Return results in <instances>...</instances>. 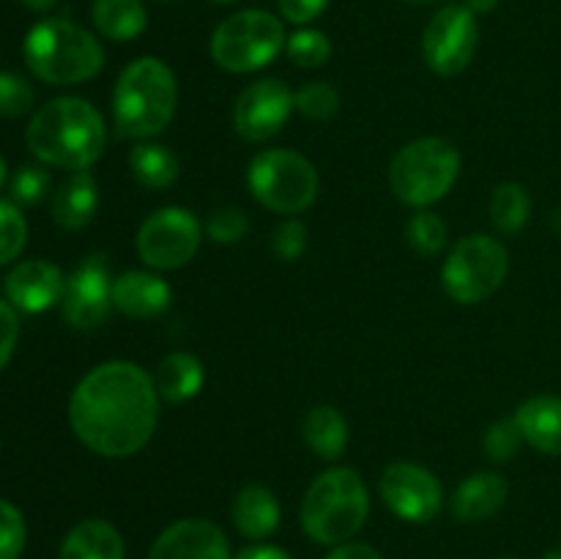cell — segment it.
<instances>
[{
    "mask_svg": "<svg viewBox=\"0 0 561 559\" xmlns=\"http://www.w3.org/2000/svg\"><path fill=\"white\" fill-rule=\"evenodd\" d=\"M159 392L137 362L110 360L88 370L69 398V425L102 458H131L153 438Z\"/></svg>",
    "mask_w": 561,
    "mask_h": 559,
    "instance_id": "cell-1",
    "label": "cell"
},
{
    "mask_svg": "<svg viewBox=\"0 0 561 559\" xmlns=\"http://www.w3.org/2000/svg\"><path fill=\"white\" fill-rule=\"evenodd\" d=\"M25 142L42 164L77 173L99 162L107 142V126L88 99L55 96L33 113Z\"/></svg>",
    "mask_w": 561,
    "mask_h": 559,
    "instance_id": "cell-2",
    "label": "cell"
},
{
    "mask_svg": "<svg viewBox=\"0 0 561 559\" xmlns=\"http://www.w3.org/2000/svg\"><path fill=\"white\" fill-rule=\"evenodd\" d=\"M179 82L173 69L153 55L124 66L113 88V124L121 137L153 140L175 118Z\"/></svg>",
    "mask_w": 561,
    "mask_h": 559,
    "instance_id": "cell-3",
    "label": "cell"
},
{
    "mask_svg": "<svg viewBox=\"0 0 561 559\" xmlns=\"http://www.w3.org/2000/svg\"><path fill=\"white\" fill-rule=\"evenodd\" d=\"M33 77L47 85H80L104 69V47L91 31L64 16L36 22L22 42Z\"/></svg>",
    "mask_w": 561,
    "mask_h": 559,
    "instance_id": "cell-4",
    "label": "cell"
},
{
    "mask_svg": "<svg viewBox=\"0 0 561 559\" xmlns=\"http://www.w3.org/2000/svg\"><path fill=\"white\" fill-rule=\"evenodd\" d=\"M370 515V493L351 466H332L310 482L301 502V529L318 546H340L359 535Z\"/></svg>",
    "mask_w": 561,
    "mask_h": 559,
    "instance_id": "cell-5",
    "label": "cell"
},
{
    "mask_svg": "<svg viewBox=\"0 0 561 559\" xmlns=\"http://www.w3.org/2000/svg\"><path fill=\"white\" fill-rule=\"evenodd\" d=\"M460 175V151L447 137H416L389 162V190L411 208H431L453 192Z\"/></svg>",
    "mask_w": 561,
    "mask_h": 559,
    "instance_id": "cell-6",
    "label": "cell"
},
{
    "mask_svg": "<svg viewBox=\"0 0 561 559\" xmlns=\"http://www.w3.org/2000/svg\"><path fill=\"white\" fill-rule=\"evenodd\" d=\"M288 33L283 20L272 11L244 9L225 16L211 33L208 53L219 69L230 75L261 71L285 49Z\"/></svg>",
    "mask_w": 561,
    "mask_h": 559,
    "instance_id": "cell-7",
    "label": "cell"
},
{
    "mask_svg": "<svg viewBox=\"0 0 561 559\" xmlns=\"http://www.w3.org/2000/svg\"><path fill=\"white\" fill-rule=\"evenodd\" d=\"M247 186L263 208L294 217L316 203L321 175L305 153L294 148H266L252 157Z\"/></svg>",
    "mask_w": 561,
    "mask_h": 559,
    "instance_id": "cell-8",
    "label": "cell"
},
{
    "mask_svg": "<svg viewBox=\"0 0 561 559\" xmlns=\"http://www.w3.org/2000/svg\"><path fill=\"white\" fill-rule=\"evenodd\" d=\"M510 274V252L496 236L469 233L449 250L442 266V285L458 305L491 299Z\"/></svg>",
    "mask_w": 561,
    "mask_h": 559,
    "instance_id": "cell-9",
    "label": "cell"
},
{
    "mask_svg": "<svg viewBox=\"0 0 561 559\" xmlns=\"http://www.w3.org/2000/svg\"><path fill=\"white\" fill-rule=\"evenodd\" d=\"M203 223L184 206H162L142 219L137 230V255L151 272H175L197 255Z\"/></svg>",
    "mask_w": 561,
    "mask_h": 559,
    "instance_id": "cell-10",
    "label": "cell"
},
{
    "mask_svg": "<svg viewBox=\"0 0 561 559\" xmlns=\"http://www.w3.org/2000/svg\"><path fill=\"white\" fill-rule=\"evenodd\" d=\"M480 47L477 14L463 3H447L431 16L422 33V58L427 69L442 77H455L474 60Z\"/></svg>",
    "mask_w": 561,
    "mask_h": 559,
    "instance_id": "cell-11",
    "label": "cell"
},
{
    "mask_svg": "<svg viewBox=\"0 0 561 559\" xmlns=\"http://www.w3.org/2000/svg\"><path fill=\"white\" fill-rule=\"evenodd\" d=\"M378 493L387 510H392L405 524H427L444 507V488L438 477L427 466L411 460H394L383 466L378 477Z\"/></svg>",
    "mask_w": 561,
    "mask_h": 559,
    "instance_id": "cell-12",
    "label": "cell"
},
{
    "mask_svg": "<svg viewBox=\"0 0 561 559\" xmlns=\"http://www.w3.org/2000/svg\"><path fill=\"white\" fill-rule=\"evenodd\" d=\"M296 113L294 91L277 77L250 82L233 104V129L247 142H266Z\"/></svg>",
    "mask_w": 561,
    "mask_h": 559,
    "instance_id": "cell-13",
    "label": "cell"
},
{
    "mask_svg": "<svg viewBox=\"0 0 561 559\" xmlns=\"http://www.w3.org/2000/svg\"><path fill=\"white\" fill-rule=\"evenodd\" d=\"M113 274L104 255H91L66 277L64 321L71 329H96L107 321L113 310Z\"/></svg>",
    "mask_w": 561,
    "mask_h": 559,
    "instance_id": "cell-14",
    "label": "cell"
},
{
    "mask_svg": "<svg viewBox=\"0 0 561 559\" xmlns=\"http://www.w3.org/2000/svg\"><path fill=\"white\" fill-rule=\"evenodd\" d=\"M146 559H233L222 526L208 518H181L159 532Z\"/></svg>",
    "mask_w": 561,
    "mask_h": 559,
    "instance_id": "cell-15",
    "label": "cell"
},
{
    "mask_svg": "<svg viewBox=\"0 0 561 559\" xmlns=\"http://www.w3.org/2000/svg\"><path fill=\"white\" fill-rule=\"evenodd\" d=\"M64 272L42 258L16 263L5 277V296H9L11 307H16L20 312H31V316L58 305L64 299Z\"/></svg>",
    "mask_w": 561,
    "mask_h": 559,
    "instance_id": "cell-16",
    "label": "cell"
},
{
    "mask_svg": "<svg viewBox=\"0 0 561 559\" xmlns=\"http://www.w3.org/2000/svg\"><path fill=\"white\" fill-rule=\"evenodd\" d=\"M173 301L168 280L151 269H129L113 280V307L129 318H157Z\"/></svg>",
    "mask_w": 561,
    "mask_h": 559,
    "instance_id": "cell-17",
    "label": "cell"
},
{
    "mask_svg": "<svg viewBox=\"0 0 561 559\" xmlns=\"http://www.w3.org/2000/svg\"><path fill=\"white\" fill-rule=\"evenodd\" d=\"M510 486L496 471H474L449 497V513L460 524H480L493 518L507 504Z\"/></svg>",
    "mask_w": 561,
    "mask_h": 559,
    "instance_id": "cell-18",
    "label": "cell"
},
{
    "mask_svg": "<svg viewBox=\"0 0 561 559\" xmlns=\"http://www.w3.org/2000/svg\"><path fill=\"white\" fill-rule=\"evenodd\" d=\"M513 417L529 447L546 455H561V398L535 395L524 400Z\"/></svg>",
    "mask_w": 561,
    "mask_h": 559,
    "instance_id": "cell-19",
    "label": "cell"
},
{
    "mask_svg": "<svg viewBox=\"0 0 561 559\" xmlns=\"http://www.w3.org/2000/svg\"><path fill=\"white\" fill-rule=\"evenodd\" d=\"M230 518H233V526L247 537V540L261 543L277 532L283 510H279V502L277 497H274L272 488L244 486L236 493L233 507H230Z\"/></svg>",
    "mask_w": 561,
    "mask_h": 559,
    "instance_id": "cell-20",
    "label": "cell"
},
{
    "mask_svg": "<svg viewBox=\"0 0 561 559\" xmlns=\"http://www.w3.org/2000/svg\"><path fill=\"white\" fill-rule=\"evenodd\" d=\"M99 208V186L88 170H77L53 195V219L64 230H82L91 225Z\"/></svg>",
    "mask_w": 561,
    "mask_h": 559,
    "instance_id": "cell-21",
    "label": "cell"
},
{
    "mask_svg": "<svg viewBox=\"0 0 561 559\" xmlns=\"http://www.w3.org/2000/svg\"><path fill=\"white\" fill-rule=\"evenodd\" d=\"M58 559H126L124 537L110 521L85 518L64 537Z\"/></svg>",
    "mask_w": 561,
    "mask_h": 559,
    "instance_id": "cell-22",
    "label": "cell"
},
{
    "mask_svg": "<svg viewBox=\"0 0 561 559\" xmlns=\"http://www.w3.org/2000/svg\"><path fill=\"white\" fill-rule=\"evenodd\" d=\"M206 381V370L203 362L190 351H173L159 362L157 373H153V384L162 403H186L195 398Z\"/></svg>",
    "mask_w": 561,
    "mask_h": 559,
    "instance_id": "cell-23",
    "label": "cell"
},
{
    "mask_svg": "<svg viewBox=\"0 0 561 559\" xmlns=\"http://www.w3.org/2000/svg\"><path fill=\"white\" fill-rule=\"evenodd\" d=\"M301 436L321 460H340L348 447V422L334 406H312L301 422Z\"/></svg>",
    "mask_w": 561,
    "mask_h": 559,
    "instance_id": "cell-24",
    "label": "cell"
},
{
    "mask_svg": "<svg viewBox=\"0 0 561 559\" xmlns=\"http://www.w3.org/2000/svg\"><path fill=\"white\" fill-rule=\"evenodd\" d=\"M91 20L110 42H135L148 27V9L142 0H93Z\"/></svg>",
    "mask_w": 561,
    "mask_h": 559,
    "instance_id": "cell-25",
    "label": "cell"
},
{
    "mask_svg": "<svg viewBox=\"0 0 561 559\" xmlns=\"http://www.w3.org/2000/svg\"><path fill=\"white\" fill-rule=\"evenodd\" d=\"M129 170L135 181L146 190H168L179 181L181 162L175 151L164 142L140 140L129 151Z\"/></svg>",
    "mask_w": 561,
    "mask_h": 559,
    "instance_id": "cell-26",
    "label": "cell"
},
{
    "mask_svg": "<svg viewBox=\"0 0 561 559\" xmlns=\"http://www.w3.org/2000/svg\"><path fill=\"white\" fill-rule=\"evenodd\" d=\"M531 203L529 190L518 181H504L496 190L491 192V203H488V214H491V223L499 233L515 236L526 228V223L531 219Z\"/></svg>",
    "mask_w": 561,
    "mask_h": 559,
    "instance_id": "cell-27",
    "label": "cell"
},
{
    "mask_svg": "<svg viewBox=\"0 0 561 559\" xmlns=\"http://www.w3.org/2000/svg\"><path fill=\"white\" fill-rule=\"evenodd\" d=\"M405 239L414 252H420L422 258H433L438 252H444L449 241V228L436 212L431 208H416L411 214L409 225H405Z\"/></svg>",
    "mask_w": 561,
    "mask_h": 559,
    "instance_id": "cell-28",
    "label": "cell"
},
{
    "mask_svg": "<svg viewBox=\"0 0 561 559\" xmlns=\"http://www.w3.org/2000/svg\"><path fill=\"white\" fill-rule=\"evenodd\" d=\"M285 55L299 69H321L332 58V42L327 33L316 31V27H299L285 42Z\"/></svg>",
    "mask_w": 561,
    "mask_h": 559,
    "instance_id": "cell-29",
    "label": "cell"
},
{
    "mask_svg": "<svg viewBox=\"0 0 561 559\" xmlns=\"http://www.w3.org/2000/svg\"><path fill=\"white\" fill-rule=\"evenodd\" d=\"M294 104H296V113L305 115V118L329 121L337 115L343 99H340V91L332 85V82L312 80V82H305L301 88H296Z\"/></svg>",
    "mask_w": 561,
    "mask_h": 559,
    "instance_id": "cell-30",
    "label": "cell"
},
{
    "mask_svg": "<svg viewBox=\"0 0 561 559\" xmlns=\"http://www.w3.org/2000/svg\"><path fill=\"white\" fill-rule=\"evenodd\" d=\"M524 433H520L515 417H504L488 425L485 436H482V449H485V458L493 464H510L515 455L524 447Z\"/></svg>",
    "mask_w": 561,
    "mask_h": 559,
    "instance_id": "cell-31",
    "label": "cell"
},
{
    "mask_svg": "<svg viewBox=\"0 0 561 559\" xmlns=\"http://www.w3.org/2000/svg\"><path fill=\"white\" fill-rule=\"evenodd\" d=\"M203 233L214 244H236L250 233V217L236 206H219L203 223Z\"/></svg>",
    "mask_w": 561,
    "mask_h": 559,
    "instance_id": "cell-32",
    "label": "cell"
},
{
    "mask_svg": "<svg viewBox=\"0 0 561 559\" xmlns=\"http://www.w3.org/2000/svg\"><path fill=\"white\" fill-rule=\"evenodd\" d=\"M27 241V223L14 201H0V266L20 258Z\"/></svg>",
    "mask_w": 561,
    "mask_h": 559,
    "instance_id": "cell-33",
    "label": "cell"
},
{
    "mask_svg": "<svg viewBox=\"0 0 561 559\" xmlns=\"http://www.w3.org/2000/svg\"><path fill=\"white\" fill-rule=\"evenodd\" d=\"M11 186V201L20 203V206H36L44 197L49 195V186H53V179H49V170L44 164H22L9 181Z\"/></svg>",
    "mask_w": 561,
    "mask_h": 559,
    "instance_id": "cell-34",
    "label": "cell"
},
{
    "mask_svg": "<svg viewBox=\"0 0 561 559\" xmlns=\"http://www.w3.org/2000/svg\"><path fill=\"white\" fill-rule=\"evenodd\" d=\"M33 85L22 75L0 71V115L3 118H20L33 110Z\"/></svg>",
    "mask_w": 561,
    "mask_h": 559,
    "instance_id": "cell-35",
    "label": "cell"
},
{
    "mask_svg": "<svg viewBox=\"0 0 561 559\" xmlns=\"http://www.w3.org/2000/svg\"><path fill=\"white\" fill-rule=\"evenodd\" d=\"M27 526L20 510L0 499V559H20L25 551Z\"/></svg>",
    "mask_w": 561,
    "mask_h": 559,
    "instance_id": "cell-36",
    "label": "cell"
},
{
    "mask_svg": "<svg viewBox=\"0 0 561 559\" xmlns=\"http://www.w3.org/2000/svg\"><path fill=\"white\" fill-rule=\"evenodd\" d=\"M268 244H272L274 258H279V261H299L301 252L307 250V225L296 217L283 219L272 230Z\"/></svg>",
    "mask_w": 561,
    "mask_h": 559,
    "instance_id": "cell-37",
    "label": "cell"
},
{
    "mask_svg": "<svg viewBox=\"0 0 561 559\" xmlns=\"http://www.w3.org/2000/svg\"><path fill=\"white\" fill-rule=\"evenodd\" d=\"M279 16L296 27H307L329 9V0H277Z\"/></svg>",
    "mask_w": 561,
    "mask_h": 559,
    "instance_id": "cell-38",
    "label": "cell"
},
{
    "mask_svg": "<svg viewBox=\"0 0 561 559\" xmlns=\"http://www.w3.org/2000/svg\"><path fill=\"white\" fill-rule=\"evenodd\" d=\"M16 340H20V316H16V307H11V301L0 299V370L14 356Z\"/></svg>",
    "mask_w": 561,
    "mask_h": 559,
    "instance_id": "cell-39",
    "label": "cell"
},
{
    "mask_svg": "<svg viewBox=\"0 0 561 559\" xmlns=\"http://www.w3.org/2000/svg\"><path fill=\"white\" fill-rule=\"evenodd\" d=\"M327 559H383L381 554L376 551L373 546H367V543H340V546H334L332 551L327 554Z\"/></svg>",
    "mask_w": 561,
    "mask_h": 559,
    "instance_id": "cell-40",
    "label": "cell"
},
{
    "mask_svg": "<svg viewBox=\"0 0 561 559\" xmlns=\"http://www.w3.org/2000/svg\"><path fill=\"white\" fill-rule=\"evenodd\" d=\"M233 559H294L285 548L277 546H263V543H255V546H247L236 554Z\"/></svg>",
    "mask_w": 561,
    "mask_h": 559,
    "instance_id": "cell-41",
    "label": "cell"
},
{
    "mask_svg": "<svg viewBox=\"0 0 561 559\" xmlns=\"http://www.w3.org/2000/svg\"><path fill=\"white\" fill-rule=\"evenodd\" d=\"M499 3H502V0H463V5H469L477 16L491 14V11L499 9Z\"/></svg>",
    "mask_w": 561,
    "mask_h": 559,
    "instance_id": "cell-42",
    "label": "cell"
},
{
    "mask_svg": "<svg viewBox=\"0 0 561 559\" xmlns=\"http://www.w3.org/2000/svg\"><path fill=\"white\" fill-rule=\"evenodd\" d=\"M22 5H27L31 11H49L58 5V0H20Z\"/></svg>",
    "mask_w": 561,
    "mask_h": 559,
    "instance_id": "cell-43",
    "label": "cell"
},
{
    "mask_svg": "<svg viewBox=\"0 0 561 559\" xmlns=\"http://www.w3.org/2000/svg\"><path fill=\"white\" fill-rule=\"evenodd\" d=\"M548 225H551V228L557 230V233H561V206L553 208L551 217H548Z\"/></svg>",
    "mask_w": 561,
    "mask_h": 559,
    "instance_id": "cell-44",
    "label": "cell"
},
{
    "mask_svg": "<svg viewBox=\"0 0 561 559\" xmlns=\"http://www.w3.org/2000/svg\"><path fill=\"white\" fill-rule=\"evenodd\" d=\"M5 181H9V168H5V159L0 157V190L5 186Z\"/></svg>",
    "mask_w": 561,
    "mask_h": 559,
    "instance_id": "cell-45",
    "label": "cell"
},
{
    "mask_svg": "<svg viewBox=\"0 0 561 559\" xmlns=\"http://www.w3.org/2000/svg\"><path fill=\"white\" fill-rule=\"evenodd\" d=\"M405 5H433V3H444V0H400Z\"/></svg>",
    "mask_w": 561,
    "mask_h": 559,
    "instance_id": "cell-46",
    "label": "cell"
},
{
    "mask_svg": "<svg viewBox=\"0 0 561 559\" xmlns=\"http://www.w3.org/2000/svg\"><path fill=\"white\" fill-rule=\"evenodd\" d=\"M542 559H561V551H548Z\"/></svg>",
    "mask_w": 561,
    "mask_h": 559,
    "instance_id": "cell-47",
    "label": "cell"
},
{
    "mask_svg": "<svg viewBox=\"0 0 561 559\" xmlns=\"http://www.w3.org/2000/svg\"><path fill=\"white\" fill-rule=\"evenodd\" d=\"M211 3H236V0H211Z\"/></svg>",
    "mask_w": 561,
    "mask_h": 559,
    "instance_id": "cell-48",
    "label": "cell"
},
{
    "mask_svg": "<svg viewBox=\"0 0 561 559\" xmlns=\"http://www.w3.org/2000/svg\"><path fill=\"white\" fill-rule=\"evenodd\" d=\"M157 3H173V0H157Z\"/></svg>",
    "mask_w": 561,
    "mask_h": 559,
    "instance_id": "cell-49",
    "label": "cell"
},
{
    "mask_svg": "<svg viewBox=\"0 0 561 559\" xmlns=\"http://www.w3.org/2000/svg\"><path fill=\"white\" fill-rule=\"evenodd\" d=\"M502 559H518V557H502Z\"/></svg>",
    "mask_w": 561,
    "mask_h": 559,
    "instance_id": "cell-50",
    "label": "cell"
}]
</instances>
